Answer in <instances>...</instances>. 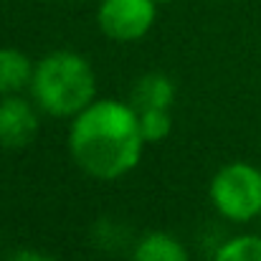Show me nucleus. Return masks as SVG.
<instances>
[{
  "instance_id": "f257e3e1",
  "label": "nucleus",
  "mask_w": 261,
  "mask_h": 261,
  "mask_svg": "<svg viewBox=\"0 0 261 261\" xmlns=\"http://www.w3.org/2000/svg\"><path fill=\"white\" fill-rule=\"evenodd\" d=\"M145 137L137 109L119 99H94L71 119L69 152L94 180L112 182L129 175L142 158Z\"/></svg>"
},
{
  "instance_id": "f03ea898",
  "label": "nucleus",
  "mask_w": 261,
  "mask_h": 261,
  "mask_svg": "<svg viewBox=\"0 0 261 261\" xmlns=\"http://www.w3.org/2000/svg\"><path fill=\"white\" fill-rule=\"evenodd\" d=\"M28 89L43 114L74 119L96 99V74L82 54L59 48L36 64Z\"/></svg>"
},
{
  "instance_id": "7ed1b4c3",
  "label": "nucleus",
  "mask_w": 261,
  "mask_h": 261,
  "mask_svg": "<svg viewBox=\"0 0 261 261\" xmlns=\"http://www.w3.org/2000/svg\"><path fill=\"white\" fill-rule=\"evenodd\" d=\"M208 198L226 221H254L261 216V168L244 160L218 168L211 177Z\"/></svg>"
},
{
  "instance_id": "20e7f679",
  "label": "nucleus",
  "mask_w": 261,
  "mask_h": 261,
  "mask_svg": "<svg viewBox=\"0 0 261 261\" xmlns=\"http://www.w3.org/2000/svg\"><path fill=\"white\" fill-rule=\"evenodd\" d=\"M155 0H101L96 10L99 31L119 43L145 38L158 20Z\"/></svg>"
},
{
  "instance_id": "39448f33",
  "label": "nucleus",
  "mask_w": 261,
  "mask_h": 261,
  "mask_svg": "<svg viewBox=\"0 0 261 261\" xmlns=\"http://www.w3.org/2000/svg\"><path fill=\"white\" fill-rule=\"evenodd\" d=\"M38 109L28 99L18 94L0 96V147L18 150L31 145L38 135Z\"/></svg>"
},
{
  "instance_id": "423d86ee",
  "label": "nucleus",
  "mask_w": 261,
  "mask_h": 261,
  "mask_svg": "<svg viewBox=\"0 0 261 261\" xmlns=\"http://www.w3.org/2000/svg\"><path fill=\"white\" fill-rule=\"evenodd\" d=\"M36 64L15 46H0V96L20 94L31 87Z\"/></svg>"
},
{
  "instance_id": "0eeeda50",
  "label": "nucleus",
  "mask_w": 261,
  "mask_h": 261,
  "mask_svg": "<svg viewBox=\"0 0 261 261\" xmlns=\"http://www.w3.org/2000/svg\"><path fill=\"white\" fill-rule=\"evenodd\" d=\"M175 84L168 74L152 71L137 79L132 89V107L135 109H173Z\"/></svg>"
},
{
  "instance_id": "6e6552de",
  "label": "nucleus",
  "mask_w": 261,
  "mask_h": 261,
  "mask_svg": "<svg viewBox=\"0 0 261 261\" xmlns=\"http://www.w3.org/2000/svg\"><path fill=\"white\" fill-rule=\"evenodd\" d=\"M132 261H190L188 249L180 239L168 231H150L137 239L132 249Z\"/></svg>"
},
{
  "instance_id": "1a4fd4ad",
  "label": "nucleus",
  "mask_w": 261,
  "mask_h": 261,
  "mask_svg": "<svg viewBox=\"0 0 261 261\" xmlns=\"http://www.w3.org/2000/svg\"><path fill=\"white\" fill-rule=\"evenodd\" d=\"M213 261H261V236H236L223 241Z\"/></svg>"
},
{
  "instance_id": "9d476101",
  "label": "nucleus",
  "mask_w": 261,
  "mask_h": 261,
  "mask_svg": "<svg viewBox=\"0 0 261 261\" xmlns=\"http://www.w3.org/2000/svg\"><path fill=\"white\" fill-rule=\"evenodd\" d=\"M137 119H140V132L147 145L163 142L173 129L170 109H137Z\"/></svg>"
},
{
  "instance_id": "9b49d317",
  "label": "nucleus",
  "mask_w": 261,
  "mask_h": 261,
  "mask_svg": "<svg viewBox=\"0 0 261 261\" xmlns=\"http://www.w3.org/2000/svg\"><path fill=\"white\" fill-rule=\"evenodd\" d=\"M8 261H59L56 256L41 251V249H18Z\"/></svg>"
},
{
  "instance_id": "f8f14e48",
  "label": "nucleus",
  "mask_w": 261,
  "mask_h": 261,
  "mask_svg": "<svg viewBox=\"0 0 261 261\" xmlns=\"http://www.w3.org/2000/svg\"><path fill=\"white\" fill-rule=\"evenodd\" d=\"M155 3H170V0H155Z\"/></svg>"
}]
</instances>
